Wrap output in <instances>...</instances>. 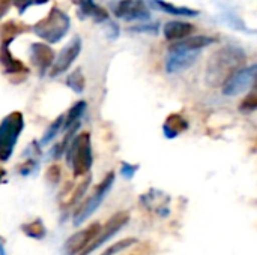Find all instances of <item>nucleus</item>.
<instances>
[{
	"label": "nucleus",
	"mask_w": 257,
	"mask_h": 255,
	"mask_svg": "<svg viewBox=\"0 0 257 255\" xmlns=\"http://www.w3.org/2000/svg\"><path fill=\"white\" fill-rule=\"evenodd\" d=\"M257 66L256 65H250L245 66L239 71H236L224 84H223V93L226 96H236L244 93L245 90H248L256 80Z\"/></svg>",
	"instance_id": "nucleus-7"
},
{
	"label": "nucleus",
	"mask_w": 257,
	"mask_h": 255,
	"mask_svg": "<svg viewBox=\"0 0 257 255\" xmlns=\"http://www.w3.org/2000/svg\"><path fill=\"white\" fill-rule=\"evenodd\" d=\"M80 18H93L96 23H104L108 20V12L98 6L93 0H77Z\"/></svg>",
	"instance_id": "nucleus-17"
},
{
	"label": "nucleus",
	"mask_w": 257,
	"mask_h": 255,
	"mask_svg": "<svg viewBox=\"0 0 257 255\" xmlns=\"http://www.w3.org/2000/svg\"><path fill=\"white\" fill-rule=\"evenodd\" d=\"M86 102L84 101H78L77 104H74L72 107H71V110L68 111V114H66V117H65V120H63V125H62V128L66 131V129H69L71 126H74L75 123H78L80 122V117L84 114V111H86Z\"/></svg>",
	"instance_id": "nucleus-21"
},
{
	"label": "nucleus",
	"mask_w": 257,
	"mask_h": 255,
	"mask_svg": "<svg viewBox=\"0 0 257 255\" xmlns=\"http://www.w3.org/2000/svg\"><path fill=\"white\" fill-rule=\"evenodd\" d=\"M217 42V38H212V36H203V35H199V36H188L176 44H172L170 45V50H184V51H200L202 48L211 45V44H215Z\"/></svg>",
	"instance_id": "nucleus-16"
},
{
	"label": "nucleus",
	"mask_w": 257,
	"mask_h": 255,
	"mask_svg": "<svg viewBox=\"0 0 257 255\" xmlns=\"http://www.w3.org/2000/svg\"><path fill=\"white\" fill-rule=\"evenodd\" d=\"M113 183H114V173L111 171V173H108V174L102 179V182L98 185V188H96V191L93 192V195H92L89 200H86V201L77 209V212H75V215H74V225H75V227H77V225H81L89 216L93 215V212L101 206V203L104 201V198H105L107 194L110 192Z\"/></svg>",
	"instance_id": "nucleus-5"
},
{
	"label": "nucleus",
	"mask_w": 257,
	"mask_h": 255,
	"mask_svg": "<svg viewBox=\"0 0 257 255\" xmlns=\"http://www.w3.org/2000/svg\"><path fill=\"white\" fill-rule=\"evenodd\" d=\"M187 129H188V122L179 113L169 114L163 125V134L166 135V138H176Z\"/></svg>",
	"instance_id": "nucleus-18"
},
{
	"label": "nucleus",
	"mask_w": 257,
	"mask_h": 255,
	"mask_svg": "<svg viewBox=\"0 0 257 255\" xmlns=\"http://www.w3.org/2000/svg\"><path fill=\"white\" fill-rule=\"evenodd\" d=\"M107 33H108V38L110 39H116L119 36V27H117V24L113 23V21H110L108 23V27H107Z\"/></svg>",
	"instance_id": "nucleus-32"
},
{
	"label": "nucleus",
	"mask_w": 257,
	"mask_h": 255,
	"mask_svg": "<svg viewBox=\"0 0 257 255\" xmlns=\"http://www.w3.org/2000/svg\"><path fill=\"white\" fill-rule=\"evenodd\" d=\"M48 0H36V5H44V3H47Z\"/></svg>",
	"instance_id": "nucleus-36"
},
{
	"label": "nucleus",
	"mask_w": 257,
	"mask_h": 255,
	"mask_svg": "<svg viewBox=\"0 0 257 255\" xmlns=\"http://www.w3.org/2000/svg\"><path fill=\"white\" fill-rule=\"evenodd\" d=\"M99 230H101V224L93 222L87 228H83V230L74 233L63 245V255H77L83 252L92 243V240L96 237Z\"/></svg>",
	"instance_id": "nucleus-9"
},
{
	"label": "nucleus",
	"mask_w": 257,
	"mask_h": 255,
	"mask_svg": "<svg viewBox=\"0 0 257 255\" xmlns=\"http://www.w3.org/2000/svg\"><path fill=\"white\" fill-rule=\"evenodd\" d=\"M11 2H14V5L18 8V12L20 14H24L29 6L36 5V0H11Z\"/></svg>",
	"instance_id": "nucleus-31"
},
{
	"label": "nucleus",
	"mask_w": 257,
	"mask_h": 255,
	"mask_svg": "<svg viewBox=\"0 0 257 255\" xmlns=\"http://www.w3.org/2000/svg\"><path fill=\"white\" fill-rule=\"evenodd\" d=\"M24 129V117L20 111H12L0 122V161L6 162L14 153L17 141Z\"/></svg>",
	"instance_id": "nucleus-4"
},
{
	"label": "nucleus",
	"mask_w": 257,
	"mask_h": 255,
	"mask_svg": "<svg viewBox=\"0 0 257 255\" xmlns=\"http://www.w3.org/2000/svg\"><path fill=\"white\" fill-rule=\"evenodd\" d=\"M151 6L155 9H160L163 12H167L170 15H178V17H197L199 15V11H196V9H191L187 6H175L164 0H152Z\"/></svg>",
	"instance_id": "nucleus-19"
},
{
	"label": "nucleus",
	"mask_w": 257,
	"mask_h": 255,
	"mask_svg": "<svg viewBox=\"0 0 257 255\" xmlns=\"http://www.w3.org/2000/svg\"><path fill=\"white\" fill-rule=\"evenodd\" d=\"M63 120H65V116H63V114H60L56 120H53V123L47 128L44 137L41 138L39 146H47L48 143L53 141V138H54V137L57 135V132L60 131V128H62V125H63Z\"/></svg>",
	"instance_id": "nucleus-23"
},
{
	"label": "nucleus",
	"mask_w": 257,
	"mask_h": 255,
	"mask_svg": "<svg viewBox=\"0 0 257 255\" xmlns=\"http://www.w3.org/2000/svg\"><path fill=\"white\" fill-rule=\"evenodd\" d=\"M30 60L38 68L39 75L42 77L47 72V69L51 68L53 62H54V51L47 44L35 42L30 45Z\"/></svg>",
	"instance_id": "nucleus-12"
},
{
	"label": "nucleus",
	"mask_w": 257,
	"mask_h": 255,
	"mask_svg": "<svg viewBox=\"0 0 257 255\" xmlns=\"http://www.w3.org/2000/svg\"><path fill=\"white\" fill-rule=\"evenodd\" d=\"M130 32H136V33H152L157 35L160 32V24L158 23H146L142 26H134L130 29Z\"/></svg>",
	"instance_id": "nucleus-27"
},
{
	"label": "nucleus",
	"mask_w": 257,
	"mask_h": 255,
	"mask_svg": "<svg viewBox=\"0 0 257 255\" xmlns=\"http://www.w3.org/2000/svg\"><path fill=\"white\" fill-rule=\"evenodd\" d=\"M142 203L143 206L148 209V210H152V212H157L161 218H166L169 215V201L170 198L164 194V192H160V191H149L146 192L145 195H142Z\"/></svg>",
	"instance_id": "nucleus-14"
},
{
	"label": "nucleus",
	"mask_w": 257,
	"mask_h": 255,
	"mask_svg": "<svg viewBox=\"0 0 257 255\" xmlns=\"http://www.w3.org/2000/svg\"><path fill=\"white\" fill-rule=\"evenodd\" d=\"M200 51H184V50H170L166 59V71L169 74H178L181 71H185L191 68Z\"/></svg>",
	"instance_id": "nucleus-11"
},
{
	"label": "nucleus",
	"mask_w": 257,
	"mask_h": 255,
	"mask_svg": "<svg viewBox=\"0 0 257 255\" xmlns=\"http://www.w3.org/2000/svg\"><path fill=\"white\" fill-rule=\"evenodd\" d=\"M9 11V2L8 0H3V2H0V20L5 17V14Z\"/></svg>",
	"instance_id": "nucleus-33"
},
{
	"label": "nucleus",
	"mask_w": 257,
	"mask_h": 255,
	"mask_svg": "<svg viewBox=\"0 0 257 255\" xmlns=\"http://www.w3.org/2000/svg\"><path fill=\"white\" fill-rule=\"evenodd\" d=\"M5 174H6V171L0 167V183H2V180H3V177H5Z\"/></svg>",
	"instance_id": "nucleus-34"
},
{
	"label": "nucleus",
	"mask_w": 257,
	"mask_h": 255,
	"mask_svg": "<svg viewBox=\"0 0 257 255\" xmlns=\"http://www.w3.org/2000/svg\"><path fill=\"white\" fill-rule=\"evenodd\" d=\"M193 32H196V27L187 21H169L163 29L164 38L167 41H182Z\"/></svg>",
	"instance_id": "nucleus-15"
},
{
	"label": "nucleus",
	"mask_w": 257,
	"mask_h": 255,
	"mask_svg": "<svg viewBox=\"0 0 257 255\" xmlns=\"http://www.w3.org/2000/svg\"><path fill=\"white\" fill-rule=\"evenodd\" d=\"M247 62V54L242 48L235 45L223 47L215 51L208 60L206 83L211 87H220L224 84L236 71L242 69Z\"/></svg>",
	"instance_id": "nucleus-1"
},
{
	"label": "nucleus",
	"mask_w": 257,
	"mask_h": 255,
	"mask_svg": "<svg viewBox=\"0 0 257 255\" xmlns=\"http://www.w3.org/2000/svg\"><path fill=\"white\" fill-rule=\"evenodd\" d=\"M257 108V95L256 92H251L239 105V110L242 113H253Z\"/></svg>",
	"instance_id": "nucleus-26"
},
{
	"label": "nucleus",
	"mask_w": 257,
	"mask_h": 255,
	"mask_svg": "<svg viewBox=\"0 0 257 255\" xmlns=\"http://www.w3.org/2000/svg\"><path fill=\"white\" fill-rule=\"evenodd\" d=\"M60 176H62V170L59 165H51L48 170H47V174H45V179L48 183L51 185H56L60 182Z\"/></svg>",
	"instance_id": "nucleus-28"
},
{
	"label": "nucleus",
	"mask_w": 257,
	"mask_h": 255,
	"mask_svg": "<svg viewBox=\"0 0 257 255\" xmlns=\"http://www.w3.org/2000/svg\"><path fill=\"white\" fill-rule=\"evenodd\" d=\"M0 255H6L5 254V248H3V240L0 239Z\"/></svg>",
	"instance_id": "nucleus-35"
},
{
	"label": "nucleus",
	"mask_w": 257,
	"mask_h": 255,
	"mask_svg": "<svg viewBox=\"0 0 257 255\" xmlns=\"http://www.w3.org/2000/svg\"><path fill=\"white\" fill-rule=\"evenodd\" d=\"M137 240L136 239H125V240H119V242H114L110 248H107L104 252L101 255H114L117 254V252H122V251H125V249H128L130 246H133L134 243H136Z\"/></svg>",
	"instance_id": "nucleus-25"
},
{
	"label": "nucleus",
	"mask_w": 257,
	"mask_h": 255,
	"mask_svg": "<svg viewBox=\"0 0 257 255\" xmlns=\"http://www.w3.org/2000/svg\"><path fill=\"white\" fill-rule=\"evenodd\" d=\"M68 162L72 167V173L75 177L86 176L92 168V140L89 132L78 134L68 149Z\"/></svg>",
	"instance_id": "nucleus-3"
},
{
	"label": "nucleus",
	"mask_w": 257,
	"mask_h": 255,
	"mask_svg": "<svg viewBox=\"0 0 257 255\" xmlns=\"http://www.w3.org/2000/svg\"><path fill=\"white\" fill-rule=\"evenodd\" d=\"M130 222V213L128 212H117L114 213L104 227H101L99 233L96 234V237L92 240V243L83 251L81 255H89L90 252H93L95 249H98L101 245H104L105 242H108L113 236H116L126 224Z\"/></svg>",
	"instance_id": "nucleus-6"
},
{
	"label": "nucleus",
	"mask_w": 257,
	"mask_h": 255,
	"mask_svg": "<svg viewBox=\"0 0 257 255\" xmlns=\"http://www.w3.org/2000/svg\"><path fill=\"white\" fill-rule=\"evenodd\" d=\"M114 17L125 21H148L151 20V11L142 0H119L111 5Z\"/></svg>",
	"instance_id": "nucleus-8"
},
{
	"label": "nucleus",
	"mask_w": 257,
	"mask_h": 255,
	"mask_svg": "<svg viewBox=\"0 0 257 255\" xmlns=\"http://www.w3.org/2000/svg\"><path fill=\"white\" fill-rule=\"evenodd\" d=\"M90 180H92V177L89 176V177H86V179H84L78 186H77V189L72 192L71 198L66 201L65 207H72V206H75V204L83 198V195L86 194V191H87V188H89V185H90Z\"/></svg>",
	"instance_id": "nucleus-24"
},
{
	"label": "nucleus",
	"mask_w": 257,
	"mask_h": 255,
	"mask_svg": "<svg viewBox=\"0 0 257 255\" xmlns=\"http://www.w3.org/2000/svg\"><path fill=\"white\" fill-rule=\"evenodd\" d=\"M71 27V20L68 14H65L57 6H53L48 15L32 26V32L48 44H57L63 39Z\"/></svg>",
	"instance_id": "nucleus-2"
},
{
	"label": "nucleus",
	"mask_w": 257,
	"mask_h": 255,
	"mask_svg": "<svg viewBox=\"0 0 257 255\" xmlns=\"http://www.w3.org/2000/svg\"><path fill=\"white\" fill-rule=\"evenodd\" d=\"M21 231L27 237L35 239V240H42L47 236V228H45V225H44V222L41 219H35L32 222L23 224L21 225Z\"/></svg>",
	"instance_id": "nucleus-20"
},
{
	"label": "nucleus",
	"mask_w": 257,
	"mask_h": 255,
	"mask_svg": "<svg viewBox=\"0 0 257 255\" xmlns=\"http://www.w3.org/2000/svg\"><path fill=\"white\" fill-rule=\"evenodd\" d=\"M36 167H38V162H36L33 158H29V159L20 167V173H21L23 176H27V174H30Z\"/></svg>",
	"instance_id": "nucleus-30"
},
{
	"label": "nucleus",
	"mask_w": 257,
	"mask_h": 255,
	"mask_svg": "<svg viewBox=\"0 0 257 255\" xmlns=\"http://www.w3.org/2000/svg\"><path fill=\"white\" fill-rule=\"evenodd\" d=\"M139 170V165H133V164H128V162H122V176L126 179V180H131L134 177V174L137 173Z\"/></svg>",
	"instance_id": "nucleus-29"
},
{
	"label": "nucleus",
	"mask_w": 257,
	"mask_h": 255,
	"mask_svg": "<svg viewBox=\"0 0 257 255\" xmlns=\"http://www.w3.org/2000/svg\"><path fill=\"white\" fill-rule=\"evenodd\" d=\"M80 51H81V38L74 36L71 39V42L65 48H62V51L59 53V56L53 62V65L50 68V75L51 77H59L60 74L68 71L69 66L74 63V60L78 57Z\"/></svg>",
	"instance_id": "nucleus-10"
},
{
	"label": "nucleus",
	"mask_w": 257,
	"mask_h": 255,
	"mask_svg": "<svg viewBox=\"0 0 257 255\" xmlns=\"http://www.w3.org/2000/svg\"><path fill=\"white\" fill-rule=\"evenodd\" d=\"M66 86L75 92V93H83L84 89H86V78L83 75V71L80 68H77L74 72H71L68 77H66Z\"/></svg>",
	"instance_id": "nucleus-22"
},
{
	"label": "nucleus",
	"mask_w": 257,
	"mask_h": 255,
	"mask_svg": "<svg viewBox=\"0 0 257 255\" xmlns=\"http://www.w3.org/2000/svg\"><path fill=\"white\" fill-rule=\"evenodd\" d=\"M12 39H3L0 45V65L5 74L14 75V74H26L29 69L24 66V63L18 59H15L9 50Z\"/></svg>",
	"instance_id": "nucleus-13"
}]
</instances>
